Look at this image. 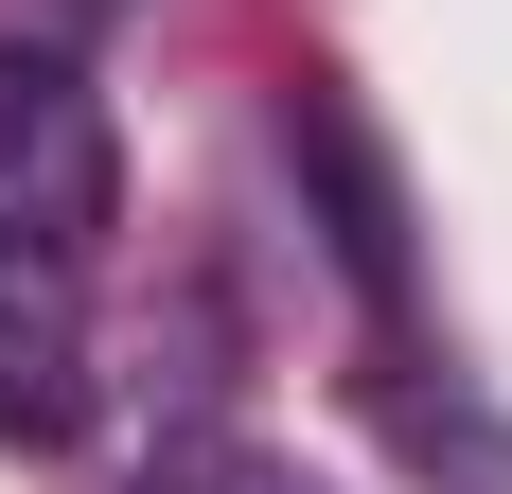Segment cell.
Listing matches in <instances>:
<instances>
[{
  "instance_id": "7a4b0ae2",
  "label": "cell",
  "mask_w": 512,
  "mask_h": 494,
  "mask_svg": "<svg viewBox=\"0 0 512 494\" xmlns=\"http://www.w3.org/2000/svg\"><path fill=\"white\" fill-rule=\"evenodd\" d=\"M283 159H301L318 230H336V265H354V300L389 318L407 300V177H389V142L354 124V89H283Z\"/></svg>"
},
{
  "instance_id": "8992f818",
  "label": "cell",
  "mask_w": 512,
  "mask_h": 494,
  "mask_svg": "<svg viewBox=\"0 0 512 494\" xmlns=\"http://www.w3.org/2000/svg\"><path fill=\"white\" fill-rule=\"evenodd\" d=\"M89 18H106V0H89Z\"/></svg>"
},
{
  "instance_id": "3957f363",
  "label": "cell",
  "mask_w": 512,
  "mask_h": 494,
  "mask_svg": "<svg viewBox=\"0 0 512 494\" xmlns=\"http://www.w3.org/2000/svg\"><path fill=\"white\" fill-rule=\"evenodd\" d=\"M0 424H18V442H71V424H89L71 265H36V247H0Z\"/></svg>"
},
{
  "instance_id": "5b68a950",
  "label": "cell",
  "mask_w": 512,
  "mask_h": 494,
  "mask_svg": "<svg viewBox=\"0 0 512 494\" xmlns=\"http://www.w3.org/2000/svg\"><path fill=\"white\" fill-rule=\"evenodd\" d=\"M142 494H318V477H301V459H265V442H159Z\"/></svg>"
},
{
  "instance_id": "6da1fadb",
  "label": "cell",
  "mask_w": 512,
  "mask_h": 494,
  "mask_svg": "<svg viewBox=\"0 0 512 494\" xmlns=\"http://www.w3.org/2000/svg\"><path fill=\"white\" fill-rule=\"evenodd\" d=\"M106 212H124V142H106V89L71 53L0 36V247H36V265H89Z\"/></svg>"
},
{
  "instance_id": "277c9868",
  "label": "cell",
  "mask_w": 512,
  "mask_h": 494,
  "mask_svg": "<svg viewBox=\"0 0 512 494\" xmlns=\"http://www.w3.org/2000/svg\"><path fill=\"white\" fill-rule=\"evenodd\" d=\"M371 424H389V459H407V477H460V494H512V424H495V406L460 389V371L424 389V353H389V371H371Z\"/></svg>"
}]
</instances>
